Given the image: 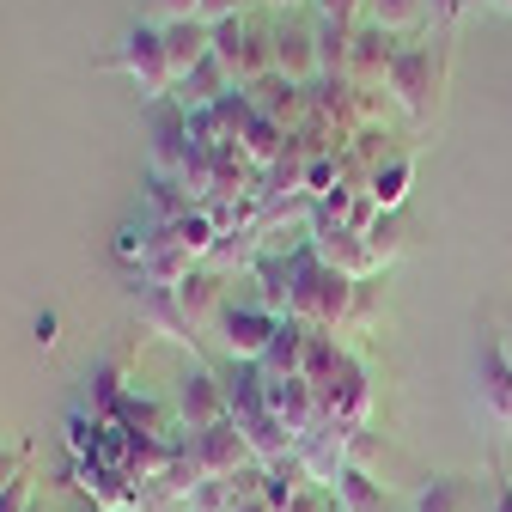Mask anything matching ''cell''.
I'll list each match as a JSON object with an SVG mask.
<instances>
[{
  "label": "cell",
  "instance_id": "cell-19",
  "mask_svg": "<svg viewBox=\"0 0 512 512\" xmlns=\"http://www.w3.org/2000/svg\"><path fill=\"white\" fill-rule=\"evenodd\" d=\"M366 25L391 31V37H403V43H415V37L433 25V13H427V0H366Z\"/></svg>",
  "mask_w": 512,
  "mask_h": 512
},
{
  "label": "cell",
  "instance_id": "cell-16",
  "mask_svg": "<svg viewBox=\"0 0 512 512\" xmlns=\"http://www.w3.org/2000/svg\"><path fill=\"white\" fill-rule=\"evenodd\" d=\"M80 488L98 500V512H135V500H141L135 476L110 470V464H92V458H80Z\"/></svg>",
  "mask_w": 512,
  "mask_h": 512
},
{
  "label": "cell",
  "instance_id": "cell-28",
  "mask_svg": "<svg viewBox=\"0 0 512 512\" xmlns=\"http://www.w3.org/2000/svg\"><path fill=\"white\" fill-rule=\"evenodd\" d=\"M366 244H372V256H378V269L397 263V256H403V226H397V214H378V226L366 232Z\"/></svg>",
  "mask_w": 512,
  "mask_h": 512
},
{
  "label": "cell",
  "instance_id": "cell-23",
  "mask_svg": "<svg viewBox=\"0 0 512 512\" xmlns=\"http://www.w3.org/2000/svg\"><path fill=\"white\" fill-rule=\"evenodd\" d=\"M348 366V348L336 342V330H311V342H305V366H299V378L305 384H317V391H324V384L336 378Z\"/></svg>",
  "mask_w": 512,
  "mask_h": 512
},
{
  "label": "cell",
  "instance_id": "cell-25",
  "mask_svg": "<svg viewBox=\"0 0 512 512\" xmlns=\"http://www.w3.org/2000/svg\"><path fill=\"white\" fill-rule=\"evenodd\" d=\"M183 214H196V202H189V189H183L177 177H159V171H147V220H153V226H171V220H183Z\"/></svg>",
  "mask_w": 512,
  "mask_h": 512
},
{
  "label": "cell",
  "instance_id": "cell-40",
  "mask_svg": "<svg viewBox=\"0 0 512 512\" xmlns=\"http://www.w3.org/2000/svg\"><path fill=\"white\" fill-rule=\"evenodd\" d=\"M482 7H494V13H512V0H482Z\"/></svg>",
  "mask_w": 512,
  "mask_h": 512
},
{
  "label": "cell",
  "instance_id": "cell-12",
  "mask_svg": "<svg viewBox=\"0 0 512 512\" xmlns=\"http://www.w3.org/2000/svg\"><path fill=\"white\" fill-rule=\"evenodd\" d=\"M397 55H403V37L378 31V25H360L354 31V68H348V80L366 86V92H384V86H391Z\"/></svg>",
  "mask_w": 512,
  "mask_h": 512
},
{
  "label": "cell",
  "instance_id": "cell-9",
  "mask_svg": "<svg viewBox=\"0 0 512 512\" xmlns=\"http://www.w3.org/2000/svg\"><path fill=\"white\" fill-rule=\"evenodd\" d=\"M354 439H360V433H348V427H336V421H317V427L293 445V452L305 458L311 482H324V488H330V482L354 464Z\"/></svg>",
  "mask_w": 512,
  "mask_h": 512
},
{
  "label": "cell",
  "instance_id": "cell-21",
  "mask_svg": "<svg viewBox=\"0 0 512 512\" xmlns=\"http://www.w3.org/2000/svg\"><path fill=\"white\" fill-rule=\"evenodd\" d=\"M305 342H311V330L299 324V317H281V330H275V342H269V354H263V372H269V378H299Z\"/></svg>",
  "mask_w": 512,
  "mask_h": 512
},
{
  "label": "cell",
  "instance_id": "cell-39",
  "mask_svg": "<svg viewBox=\"0 0 512 512\" xmlns=\"http://www.w3.org/2000/svg\"><path fill=\"white\" fill-rule=\"evenodd\" d=\"M500 348H506V360H512V317H506V330H500Z\"/></svg>",
  "mask_w": 512,
  "mask_h": 512
},
{
  "label": "cell",
  "instance_id": "cell-22",
  "mask_svg": "<svg viewBox=\"0 0 512 512\" xmlns=\"http://www.w3.org/2000/svg\"><path fill=\"white\" fill-rule=\"evenodd\" d=\"M177 299H183V311H189V324L196 330H208V324H220V311H226V293H220V275H208V269H196L183 287H177Z\"/></svg>",
  "mask_w": 512,
  "mask_h": 512
},
{
  "label": "cell",
  "instance_id": "cell-15",
  "mask_svg": "<svg viewBox=\"0 0 512 512\" xmlns=\"http://www.w3.org/2000/svg\"><path fill=\"white\" fill-rule=\"evenodd\" d=\"M141 317H147V324H153L165 342H183V348L202 336L196 324H189V311H183L177 287H147V281H141Z\"/></svg>",
  "mask_w": 512,
  "mask_h": 512
},
{
  "label": "cell",
  "instance_id": "cell-27",
  "mask_svg": "<svg viewBox=\"0 0 512 512\" xmlns=\"http://www.w3.org/2000/svg\"><path fill=\"white\" fill-rule=\"evenodd\" d=\"M232 500H238V494H232V482L202 476V482H196V494L183 500V512H232Z\"/></svg>",
  "mask_w": 512,
  "mask_h": 512
},
{
  "label": "cell",
  "instance_id": "cell-11",
  "mask_svg": "<svg viewBox=\"0 0 512 512\" xmlns=\"http://www.w3.org/2000/svg\"><path fill=\"white\" fill-rule=\"evenodd\" d=\"M476 391H482V409L512 433V360H506L500 336H488V330L476 342Z\"/></svg>",
  "mask_w": 512,
  "mask_h": 512
},
{
  "label": "cell",
  "instance_id": "cell-41",
  "mask_svg": "<svg viewBox=\"0 0 512 512\" xmlns=\"http://www.w3.org/2000/svg\"><path fill=\"white\" fill-rule=\"evenodd\" d=\"M330 500H336V494H330ZM336 512H342V506H336Z\"/></svg>",
  "mask_w": 512,
  "mask_h": 512
},
{
  "label": "cell",
  "instance_id": "cell-24",
  "mask_svg": "<svg viewBox=\"0 0 512 512\" xmlns=\"http://www.w3.org/2000/svg\"><path fill=\"white\" fill-rule=\"evenodd\" d=\"M409 183H415V159H403V153H397L391 165H378V171H372L366 196H372V202H378L384 214H397V208L409 202Z\"/></svg>",
  "mask_w": 512,
  "mask_h": 512
},
{
  "label": "cell",
  "instance_id": "cell-35",
  "mask_svg": "<svg viewBox=\"0 0 512 512\" xmlns=\"http://www.w3.org/2000/svg\"><path fill=\"white\" fill-rule=\"evenodd\" d=\"M0 512H31V470H25L7 494H0Z\"/></svg>",
  "mask_w": 512,
  "mask_h": 512
},
{
  "label": "cell",
  "instance_id": "cell-2",
  "mask_svg": "<svg viewBox=\"0 0 512 512\" xmlns=\"http://www.w3.org/2000/svg\"><path fill=\"white\" fill-rule=\"evenodd\" d=\"M384 92L397 98V110H403L409 122H433V116H439V92H445V49H439L433 37L403 43L397 68H391V86H384Z\"/></svg>",
  "mask_w": 512,
  "mask_h": 512
},
{
  "label": "cell",
  "instance_id": "cell-33",
  "mask_svg": "<svg viewBox=\"0 0 512 512\" xmlns=\"http://www.w3.org/2000/svg\"><path fill=\"white\" fill-rule=\"evenodd\" d=\"M25 464H31V452H25V445H13V452L0 445V494H7V488L25 476Z\"/></svg>",
  "mask_w": 512,
  "mask_h": 512
},
{
  "label": "cell",
  "instance_id": "cell-5",
  "mask_svg": "<svg viewBox=\"0 0 512 512\" xmlns=\"http://www.w3.org/2000/svg\"><path fill=\"white\" fill-rule=\"evenodd\" d=\"M220 421H232L226 378H220L214 366H189V372L177 378V427H183V433H208V427H220Z\"/></svg>",
  "mask_w": 512,
  "mask_h": 512
},
{
  "label": "cell",
  "instance_id": "cell-4",
  "mask_svg": "<svg viewBox=\"0 0 512 512\" xmlns=\"http://www.w3.org/2000/svg\"><path fill=\"white\" fill-rule=\"evenodd\" d=\"M214 55L226 61V74L238 86H256L263 74H275V25H256V19H226L214 25Z\"/></svg>",
  "mask_w": 512,
  "mask_h": 512
},
{
  "label": "cell",
  "instance_id": "cell-13",
  "mask_svg": "<svg viewBox=\"0 0 512 512\" xmlns=\"http://www.w3.org/2000/svg\"><path fill=\"white\" fill-rule=\"evenodd\" d=\"M275 74H287L293 86H317V31L281 19L275 25Z\"/></svg>",
  "mask_w": 512,
  "mask_h": 512
},
{
  "label": "cell",
  "instance_id": "cell-8",
  "mask_svg": "<svg viewBox=\"0 0 512 512\" xmlns=\"http://www.w3.org/2000/svg\"><path fill=\"white\" fill-rule=\"evenodd\" d=\"M189 458H196V470H202V476H220V482H232L238 470H250V464H256L250 439H244L232 421H220V427H208V433H189Z\"/></svg>",
  "mask_w": 512,
  "mask_h": 512
},
{
  "label": "cell",
  "instance_id": "cell-37",
  "mask_svg": "<svg viewBox=\"0 0 512 512\" xmlns=\"http://www.w3.org/2000/svg\"><path fill=\"white\" fill-rule=\"evenodd\" d=\"M494 512H512V482H500V488H494Z\"/></svg>",
  "mask_w": 512,
  "mask_h": 512
},
{
  "label": "cell",
  "instance_id": "cell-1",
  "mask_svg": "<svg viewBox=\"0 0 512 512\" xmlns=\"http://www.w3.org/2000/svg\"><path fill=\"white\" fill-rule=\"evenodd\" d=\"M354 287L348 275H336L330 263H317V250L299 238L293 244V281H287V317H299L305 330H336L348 324V311H354Z\"/></svg>",
  "mask_w": 512,
  "mask_h": 512
},
{
  "label": "cell",
  "instance_id": "cell-14",
  "mask_svg": "<svg viewBox=\"0 0 512 512\" xmlns=\"http://www.w3.org/2000/svg\"><path fill=\"white\" fill-rule=\"evenodd\" d=\"M189 153H196V147H189V116H183V104L171 98V104H159V116H153V171H159V177H177Z\"/></svg>",
  "mask_w": 512,
  "mask_h": 512
},
{
  "label": "cell",
  "instance_id": "cell-26",
  "mask_svg": "<svg viewBox=\"0 0 512 512\" xmlns=\"http://www.w3.org/2000/svg\"><path fill=\"white\" fill-rule=\"evenodd\" d=\"M415 512H482V506H476L470 482H458V476H433V482L415 494Z\"/></svg>",
  "mask_w": 512,
  "mask_h": 512
},
{
  "label": "cell",
  "instance_id": "cell-17",
  "mask_svg": "<svg viewBox=\"0 0 512 512\" xmlns=\"http://www.w3.org/2000/svg\"><path fill=\"white\" fill-rule=\"evenodd\" d=\"M232 92H244V86L226 74V61H220V55H208L196 74H183V80H177V104H183V110H214V104L232 98Z\"/></svg>",
  "mask_w": 512,
  "mask_h": 512
},
{
  "label": "cell",
  "instance_id": "cell-18",
  "mask_svg": "<svg viewBox=\"0 0 512 512\" xmlns=\"http://www.w3.org/2000/svg\"><path fill=\"white\" fill-rule=\"evenodd\" d=\"M165 31V55H171V74L183 80V74H196L202 61L214 55V31L202 25V19H183V25H159Z\"/></svg>",
  "mask_w": 512,
  "mask_h": 512
},
{
  "label": "cell",
  "instance_id": "cell-42",
  "mask_svg": "<svg viewBox=\"0 0 512 512\" xmlns=\"http://www.w3.org/2000/svg\"><path fill=\"white\" fill-rule=\"evenodd\" d=\"M384 512H391V506H384Z\"/></svg>",
  "mask_w": 512,
  "mask_h": 512
},
{
  "label": "cell",
  "instance_id": "cell-38",
  "mask_svg": "<svg viewBox=\"0 0 512 512\" xmlns=\"http://www.w3.org/2000/svg\"><path fill=\"white\" fill-rule=\"evenodd\" d=\"M275 13H299V7H317V0H269Z\"/></svg>",
  "mask_w": 512,
  "mask_h": 512
},
{
  "label": "cell",
  "instance_id": "cell-29",
  "mask_svg": "<svg viewBox=\"0 0 512 512\" xmlns=\"http://www.w3.org/2000/svg\"><path fill=\"white\" fill-rule=\"evenodd\" d=\"M317 19H330V25H366V0H317Z\"/></svg>",
  "mask_w": 512,
  "mask_h": 512
},
{
  "label": "cell",
  "instance_id": "cell-32",
  "mask_svg": "<svg viewBox=\"0 0 512 512\" xmlns=\"http://www.w3.org/2000/svg\"><path fill=\"white\" fill-rule=\"evenodd\" d=\"M202 19V0H153V25H183Z\"/></svg>",
  "mask_w": 512,
  "mask_h": 512
},
{
  "label": "cell",
  "instance_id": "cell-31",
  "mask_svg": "<svg viewBox=\"0 0 512 512\" xmlns=\"http://www.w3.org/2000/svg\"><path fill=\"white\" fill-rule=\"evenodd\" d=\"M116 256H122V263H147V214H141V226L116 232Z\"/></svg>",
  "mask_w": 512,
  "mask_h": 512
},
{
  "label": "cell",
  "instance_id": "cell-20",
  "mask_svg": "<svg viewBox=\"0 0 512 512\" xmlns=\"http://www.w3.org/2000/svg\"><path fill=\"white\" fill-rule=\"evenodd\" d=\"M330 494H336L342 512H384V506H391V500H384V482H378L366 464H348V470L330 482Z\"/></svg>",
  "mask_w": 512,
  "mask_h": 512
},
{
  "label": "cell",
  "instance_id": "cell-7",
  "mask_svg": "<svg viewBox=\"0 0 512 512\" xmlns=\"http://www.w3.org/2000/svg\"><path fill=\"white\" fill-rule=\"evenodd\" d=\"M324 421H336V427H348V433H366V421H372V372L348 354V366L324 384Z\"/></svg>",
  "mask_w": 512,
  "mask_h": 512
},
{
  "label": "cell",
  "instance_id": "cell-10",
  "mask_svg": "<svg viewBox=\"0 0 512 512\" xmlns=\"http://www.w3.org/2000/svg\"><path fill=\"white\" fill-rule=\"evenodd\" d=\"M244 98H250V110H256V116L281 122L287 135L311 122V86H293L287 74H263L256 86H244Z\"/></svg>",
  "mask_w": 512,
  "mask_h": 512
},
{
  "label": "cell",
  "instance_id": "cell-3",
  "mask_svg": "<svg viewBox=\"0 0 512 512\" xmlns=\"http://www.w3.org/2000/svg\"><path fill=\"white\" fill-rule=\"evenodd\" d=\"M110 68L128 74V86H135L147 104H171V98H177V74H171V55H165V31H159L153 19L135 25V31L116 43Z\"/></svg>",
  "mask_w": 512,
  "mask_h": 512
},
{
  "label": "cell",
  "instance_id": "cell-6",
  "mask_svg": "<svg viewBox=\"0 0 512 512\" xmlns=\"http://www.w3.org/2000/svg\"><path fill=\"white\" fill-rule=\"evenodd\" d=\"M214 330H220L232 366H263V354H269V342H275V330H281V317L244 299V305H226V311H220Z\"/></svg>",
  "mask_w": 512,
  "mask_h": 512
},
{
  "label": "cell",
  "instance_id": "cell-30",
  "mask_svg": "<svg viewBox=\"0 0 512 512\" xmlns=\"http://www.w3.org/2000/svg\"><path fill=\"white\" fill-rule=\"evenodd\" d=\"M281 512H336V500H330V488L324 482H305L299 494H287V506Z\"/></svg>",
  "mask_w": 512,
  "mask_h": 512
},
{
  "label": "cell",
  "instance_id": "cell-36",
  "mask_svg": "<svg viewBox=\"0 0 512 512\" xmlns=\"http://www.w3.org/2000/svg\"><path fill=\"white\" fill-rule=\"evenodd\" d=\"M232 512H275V506H269L263 494H250V500H232Z\"/></svg>",
  "mask_w": 512,
  "mask_h": 512
},
{
  "label": "cell",
  "instance_id": "cell-34",
  "mask_svg": "<svg viewBox=\"0 0 512 512\" xmlns=\"http://www.w3.org/2000/svg\"><path fill=\"white\" fill-rule=\"evenodd\" d=\"M476 7V0H427V13H433V25H458L464 13Z\"/></svg>",
  "mask_w": 512,
  "mask_h": 512
}]
</instances>
